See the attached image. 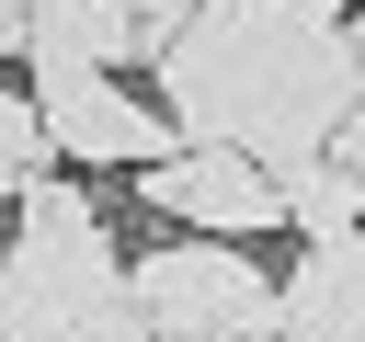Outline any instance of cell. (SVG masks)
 <instances>
[{
	"instance_id": "obj_5",
	"label": "cell",
	"mask_w": 365,
	"mask_h": 342,
	"mask_svg": "<svg viewBox=\"0 0 365 342\" xmlns=\"http://www.w3.org/2000/svg\"><path fill=\"white\" fill-rule=\"evenodd\" d=\"M11 239H23V251H68V262H125L114 228H103V205H91L80 182H57V171H34V182L11 194Z\"/></svg>"
},
{
	"instance_id": "obj_2",
	"label": "cell",
	"mask_w": 365,
	"mask_h": 342,
	"mask_svg": "<svg viewBox=\"0 0 365 342\" xmlns=\"http://www.w3.org/2000/svg\"><path fill=\"white\" fill-rule=\"evenodd\" d=\"M34 125H46V160H80V171H160L182 137L148 91L103 80V68H68V80H34Z\"/></svg>"
},
{
	"instance_id": "obj_6",
	"label": "cell",
	"mask_w": 365,
	"mask_h": 342,
	"mask_svg": "<svg viewBox=\"0 0 365 342\" xmlns=\"http://www.w3.org/2000/svg\"><path fill=\"white\" fill-rule=\"evenodd\" d=\"M274 217H285L308 251H331V239H354V228H365V182H354V171H331V160L274 171Z\"/></svg>"
},
{
	"instance_id": "obj_9",
	"label": "cell",
	"mask_w": 365,
	"mask_h": 342,
	"mask_svg": "<svg viewBox=\"0 0 365 342\" xmlns=\"http://www.w3.org/2000/svg\"><path fill=\"white\" fill-rule=\"evenodd\" d=\"M0 251H11V194H0Z\"/></svg>"
},
{
	"instance_id": "obj_7",
	"label": "cell",
	"mask_w": 365,
	"mask_h": 342,
	"mask_svg": "<svg viewBox=\"0 0 365 342\" xmlns=\"http://www.w3.org/2000/svg\"><path fill=\"white\" fill-rule=\"evenodd\" d=\"M46 171V125H34V91L23 80H0V194H23Z\"/></svg>"
},
{
	"instance_id": "obj_1",
	"label": "cell",
	"mask_w": 365,
	"mask_h": 342,
	"mask_svg": "<svg viewBox=\"0 0 365 342\" xmlns=\"http://www.w3.org/2000/svg\"><path fill=\"white\" fill-rule=\"evenodd\" d=\"M125 308L148 342H274V274L228 239H160L125 262Z\"/></svg>"
},
{
	"instance_id": "obj_8",
	"label": "cell",
	"mask_w": 365,
	"mask_h": 342,
	"mask_svg": "<svg viewBox=\"0 0 365 342\" xmlns=\"http://www.w3.org/2000/svg\"><path fill=\"white\" fill-rule=\"evenodd\" d=\"M331 171H354V182H365V91H354V114L331 125Z\"/></svg>"
},
{
	"instance_id": "obj_3",
	"label": "cell",
	"mask_w": 365,
	"mask_h": 342,
	"mask_svg": "<svg viewBox=\"0 0 365 342\" xmlns=\"http://www.w3.org/2000/svg\"><path fill=\"white\" fill-rule=\"evenodd\" d=\"M137 205H160L171 239H228V251H251L262 228H285L274 217V171L240 160V148H171L160 171H137Z\"/></svg>"
},
{
	"instance_id": "obj_4",
	"label": "cell",
	"mask_w": 365,
	"mask_h": 342,
	"mask_svg": "<svg viewBox=\"0 0 365 342\" xmlns=\"http://www.w3.org/2000/svg\"><path fill=\"white\" fill-rule=\"evenodd\" d=\"M137 57H160L114 0H34L23 11V68L34 80H68V68H103V80H125Z\"/></svg>"
}]
</instances>
